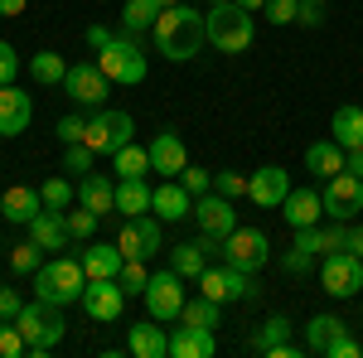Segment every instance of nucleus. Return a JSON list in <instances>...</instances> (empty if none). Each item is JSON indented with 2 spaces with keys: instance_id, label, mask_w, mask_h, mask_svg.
I'll return each mask as SVG.
<instances>
[{
  "instance_id": "29",
  "label": "nucleus",
  "mask_w": 363,
  "mask_h": 358,
  "mask_svg": "<svg viewBox=\"0 0 363 358\" xmlns=\"http://www.w3.org/2000/svg\"><path fill=\"white\" fill-rule=\"evenodd\" d=\"M330 136H335L344 150H363V107L344 102V107L335 111V121H330Z\"/></svg>"
},
{
  "instance_id": "13",
  "label": "nucleus",
  "mask_w": 363,
  "mask_h": 358,
  "mask_svg": "<svg viewBox=\"0 0 363 358\" xmlns=\"http://www.w3.org/2000/svg\"><path fill=\"white\" fill-rule=\"evenodd\" d=\"M325 218L335 223H354L363 213V179L359 174H349V169H339L335 179H325Z\"/></svg>"
},
{
  "instance_id": "35",
  "label": "nucleus",
  "mask_w": 363,
  "mask_h": 358,
  "mask_svg": "<svg viewBox=\"0 0 363 358\" xmlns=\"http://www.w3.org/2000/svg\"><path fill=\"white\" fill-rule=\"evenodd\" d=\"M29 73H34V83H44V87H54L68 78V63L54 54V49H44V54H34L29 58Z\"/></svg>"
},
{
  "instance_id": "48",
  "label": "nucleus",
  "mask_w": 363,
  "mask_h": 358,
  "mask_svg": "<svg viewBox=\"0 0 363 358\" xmlns=\"http://www.w3.org/2000/svg\"><path fill=\"white\" fill-rule=\"evenodd\" d=\"M281 267H286V276H310V272H315V257L301 252V247H291L286 257H281Z\"/></svg>"
},
{
  "instance_id": "38",
  "label": "nucleus",
  "mask_w": 363,
  "mask_h": 358,
  "mask_svg": "<svg viewBox=\"0 0 363 358\" xmlns=\"http://www.w3.org/2000/svg\"><path fill=\"white\" fill-rule=\"evenodd\" d=\"M44 267V247L29 237V242H20V247H10V272H20V276H34Z\"/></svg>"
},
{
  "instance_id": "16",
  "label": "nucleus",
  "mask_w": 363,
  "mask_h": 358,
  "mask_svg": "<svg viewBox=\"0 0 363 358\" xmlns=\"http://www.w3.org/2000/svg\"><path fill=\"white\" fill-rule=\"evenodd\" d=\"M78 305L87 310V320H97V325H116L121 310H126V291H121L116 281H87Z\"/></svg>"
},
{
  "instance_id": "59",
  "label": "nucleus",
  "mask_w": 363,
  "mask_h": 358,
  "mask_svg": "<svg viewBox=\"0 0 363 358\" xmlns=\"http://www.w3.org/2000/svg\"><path fill=\"white\" fill-rule=\"evenodd\" d=\"M213 5H223V0H213Z\"/></svg>"
},
{
  "instance_id": "30",
  "label": "nucleus",
  "mask_w": 363,
  "mask_h": 358,
  "mask_svg": "<svg viewBox=\"0 0 363 358\" xmlns=\"http://www.w3.org/2000/svg\"><path fill=\"white\" fill-rule=\"evenodd\" d=\"M78 203H87L92 213H112L116 208V184L107 174H83V179H78Z\"/></svg>"
},
{
  "instance_id": "51",
  "label": "nucleus",
  "mask_w": 363,
  "mask_h": 358,
  "mask_svg": "<svg viewBox=\"0 0 363 358\" xmlns=\"http://www.w3.org/2000/svg\"><path fill=\"white\" fill-rule=\"evenodd\" d=\"M25 310V301H20V291L15 286H0V320H15Z\"/></svg>"
},
{
  "instance_id": "12",
  "label": "nucleus",
  "mask_w": 363,
  "mask_h": 358,
  "mask_svg": "<svg viewBox=\"0 0 363 358\" xmlns=\"http://www.w3.org/2000/svg\"><path fill=\"white\" fill-rule=\"evenodd\" d=\"M116 247H121V257H140V262H150L155 252H165V223L155 218V213H136V218H126L121 237H116Z\"/></svg>"
},
{
  "instance_id": "58",
  "label": "nucleus",
  "mask_w": 363,
  "mask_h": 358,
  "mask_svg": "<svg viewBox=\"0 0 363 358\" xmlns=\"http://www.w3.org/2000/svg\"><path fill=\"white\" fill-rule=\"evenodd\" d=\"M155 5H160V10H169V5H179V0H155Z\"/></svg>"
},
{
  "instance_id": "6",
  "label": "nucleus",
  "mask_w": 363,
  "mask_h": 358,
  "mask_svg": "<svg viewBox=\"0 0 363 358\" xmlns=\"http://www.w3.org/2000/svg\"><path fill=\"white\" fill-rule=\"evenodd\" d=\"M199 296H208V301H218V305H233V301H257L262 291H257L252 272L223 262V267H203L199 272Z\"/></svg>"
},
{
  "instance_id": "19",
  "label": "nucleus",
  "mask_w": 363,
  "mask_h": 358,
  "mask_svg": "<svg viewBox=\"0 0 363 358\" xmlns=\"http://www.w3.org/2000/svg\"><path fill=\"white\" fill-rule=\"evenodd\" d=\"M184 165H189V150H184L179 131H169V126H165L160 136L150 140V169H155L160 179H179Z\"/></svg>"
},
{
  "instance_id": "52",
  "label": "nucleus",
  "mask_w": 363,
  "mask_h": 358,
  "mask_svg": "<svg viewBox=\"0 0 363 358\" xmlns=\"http://www.w3.org/2000/svg\"><path fill=\"white\" fill-rule=\"evenodd\" d=\"M344 242H349V228H344V223L325 228V252H344Z\"/></svg>"
},
{
  "instance_id": "2",
  "label": "nucleus",
  "mask_w": 363,
  "mask_h": 358,
  "mask_svg": "<svg viewBox=\"0 0 363 358\" xmlns=\"http://www.w3.org/2000/svg\"><path fill=\"white\" fill-rule=\"evenodd\" d=\"M208 44L218 54H247L252 39H257V20L252 10H242L238 0H223V5H208Z\"/></svg>"
},
{
  "instance_id": "50",
  "label": "nucleus",
  "mask_w": 363,
  "mask_h": 358,
  "mask_svg": "<svg viewBox=\"0 0 363 358\" xmlns=\"http://www.w3.org/2000/svg\"><path fill=\"white\" fill-rule=\"evenodd\" d=\"M296 5L301 0H267V20L272 25H296Z\"/></svg>"
},
{
  "instance_id": "18",
  "label": "nucleus",
  "mask_w": 363,
  "mask_h": 358,
  "mask_svg": "<svg viewBox=\"0 0 363 358\" xmlns=\"http://www.w3.org/2000/svg\"><path fill=\"white\" fill-rule=\"evenodd\" d=\"M29 121H34V102H29V92H20L15 83L0 87V136L15 140L29 131Z\"/></svg>"
},
{
  "instance_id": "42",
  "label": "nucleus",
  "mask_w": 363,
  "mask_h": 358,
  "mask_svg": "<svg viewBox=\"0 0 363 358\" xmlns=\"http://www.w3.org/2000/svg\"><path fill=\"white\" fill-rule=\"evenodd\" d=\"M20 354H29L25 334L15 330V320H0V358H20Z\"/></svg>"
},
{
  "instance_id": "43",
  "label": "nucleus",
  "mask_w": 363,
  "mask_h": 358,
  "mask_svg": "<svg viewBox=\"0 0 363 358\" xmlns=\"http://www.w3.org/2000/svg\"><path fill=\"white\" fill-rule=\"evenodd\" d=\"M213 189L223 194V198H242V194H247V174H238V169H213Z\"/></svg>"
},
{
  "instance_id": "39",
  "label": "nucleus",
  "mask_w": 363,
  "mask_h": 358,
  "mask_svg": "<svg viewBox=\"0 0 363 358\" xmlns=\"http://www.w3.org/2000/svg\"><path fill=\"white\" fill-rule=\"evenodd\" d=\"M218 310H223L218 301L199 296V301H184V315H179V320H189V325H208V330H213V325H218Z\"/></svg>"
},
{
  "instance_id": "25",
  "label": "nucleus",
  "mask_w": 363,
  "mask_h": 358,
  "mask_svg": "<svg viewBox=\"0 0 363 358\" xmlns=\"http://www.w3.org/2000/svg\"><path fill=\"white\" fill-rule=\"evenodd\" d=\"M39 208H44V198H39V189H29V184H15V189H5V198H0L5 223H20V228H29V223L39 218Z\"/></svg>"
},
{
  "instance_id": "37",
  "label": "nucleus",
  "mask_w": 363,
  "mask_h": 358,
  "mask_svg": "<svg viewBox=\"0 0 363 358\" xmlns=\"http://www.w3.org/2000/svg\"><path fill=\"white\" fill-rule=\"evenodd\" d=\"M145 281H150L145 262H140V257H126V262H121V272H116V286H121L126 296H145Z\"/></svg>"
},
{
  "instance_id": "9",
  "label": "nucleus",
  "mask_w": 363,
  "mask_h": 358,
  "mask_svg": "<svg viewBox=\"0 0 363 358\" xmlns=\"http://www.w3.org/2000/svg\"><path fill=\"white\" fill-rule=\"evenodd\" d=\"M320 286H325V296H335V301H349V296H359L363 291V257L359 252H325V267H320Z\"/></svg>"
},
{
  "instance_id": "24",
  "label": "nucleus",
  "mask_w": 363,
  "mask_h": 358,
  "mask_svg": "<svg viewBox=\"0 0 363 358\" xmlns=\"http://www.w3.org/2000/svg\"><path fill=\"white\" fill-rule=\"evenodd\" d=\"M83 262V272H87V281H116V272H121V247L116 242H87V252L78 257Z\"/></svg>"
},
{
  "instance_id": "8",
  "label": "nucleus",
  "mask_w": 363,
  "mask_h": 358,
  "mask_svg": "<svg viewBox=\"0 0 363 358\" xmlns=\"http://www.w3.org/2000/svg\"><path fill=\"white\" fill-rule=\"evenodd\" d=\"M184 276L174 272V267H165V272H150V281H145V310H150V320H179L184 315Z\"/></svg>"
},
{
  "instance_id": "17",
  "label": "nucleus",
  "mask_w": 363,
  "mask_h": 358,
  "mask_svg": "<svg viewBox=\"0 0 363 358\" xmlns=\"http://www.w3.org/2000/svg\"><path fill=\"white\" fill-rule=\"evenodd\" d=\"M286 194H291V174L281 165H262L247 174V198L257 208H281L286 203Z\"/></svg>"
},
{
  "instance_id": "1",
  "label": "nucleus",
  "mask_w": 363,
  "mask_h": 358,
  "mask_svg": "<svg viewBox=\"0 0 363 358\" xmlns=\"http://www.w3.org/2000/svg\"><path fill=\"white\" fill-rule=\"evenodd\" d=\"M150 39H155V49H160L169 63H189V58H199L203 44H208V20H203V10H189V5L179 0V5L160 10Z\"/></svg>"
},
{
  "instance_id": "27",
  "label": "nucleus",
  "mask_w": 363,
  "mask_h": 358,
  "mask_svg": "<svg viewBox=\"0 0 363 358\" xmlns=\"http://www.w3.org/2000/svg\"><path fill=\"white\" fill-rule=\"evenodd\" d=\"M208 247H213L208 233H203L199 242H174V247H169V267L184 276V281H199V272L208 267Z\"/></svg>"
},
{
  "instance_id": "15",
  "label": "nucleus",
  "mask_w": 363,
  "mask_h": 358,
  "mask_svg": "<svg viewBox=\"0 0 363 358\" xmlns=\"http://www.w3.org/2000/svg\"><path fill=\"white\" fill-rule=\"evenodd\" d=\"M194 218H199V228H203L213 242H223L228 233L238 228V208H233V198H223L218 189H208V194L194 198Z\"/></svg>"
},
{
  "instance_id": "46",
  "label": "nucleus",
  "mask_w": 363,
  "mask_h": 358,
  "mask_svg": "<svg viewBox=\"0 0 363 358\" xmlns=\"http://www.w3.org/2000/svg\"><path fill=\"white\" fill-rule=\"evenodd\" d=\"M179 184H184V189H189V194L199 198V194H208V189H213V174H208V169H199V165H184Z\"/></svg>"
},
{
  "instance_id": "22",
  "label": "nucleus",
  "mask_w": 363,
  "mask_h": 358,
  "mask_svg": "<svg viewBox=\"0 0 363 358\" xmlns=\"http://www.w3.org/2000/svg\"><path fill=\"white\" fill-rule=\"evenodd\" d=\"M29 237H34L44 252L68 247V242H73V233H68V213H63V208H39V218L29 223Z\"/></svg>"
},
{
  "instance_id": "10",
  "label": "nucleus",
  "mask_w": 363,
  "mask_h": 358,
  "mask_svg": "<svg viewBox=\"0 0 363 358\" xmlns=\"http://www.w3.org/2000/svg\"><path fill=\"white\" fill-rule=\"evenodd\" d=\"M306 349L310 354H325V358H359V344H354V334H349V325L339 315H315L310 320Z\"/></svg>"
},
{
  "instance_id": "57",
  "label": "nucleus",
  "mask_w": 363,
  "mask_h": 358,
  "mask_svg": "<svg viewBox=\"0 0 363 358\" xmlns=\"http://www.w3.org/2000/svg\"><path fill=\"white\" fill-rule=\"evenodd\" d=\"M238 5H242V10H252V15H257V10H267V0H238Z\"/></svg>"
},
{
  "instance_id": "36",
  "label": "nucleus",
  "mask_w": 363,
  "mask_h": 358,
  "mask_svg": "<svg viewBox=\"0 0 363 358\" xmlns=\"http://www.w3.org/2000/svg\"><path fill=\"white\" fill-rule=\"evenodd\" d=\"M63 213H68V233H73V242H92V237H97V218H102V213H92L87 203L63 208Z\"/></svg>"
},
{
  "instance_id": "60",
  "label": "nucleus",
  "mask_w": 363,
  "mask_h": 358,
  "mask_svg": "<svg viewBox=\"0 0 363 358\" xmlns=\"http://www.w3.org/2000/svg\"><path fill=\"white\" fill-rule=\"evenodd\" d=\"M359 354H363V344H359Z\"/></svg>"
},
{
  "instance_id": "44",
  "label": "nucleus",
  "mask_w": 363,
  "mask_h": 358,
  "mask_svg": "<svg viewBox=\"0 0 363 358\" xmlns=\"http://www.w3.org/2000/svg\"><path fill=\"white\" fill-rule=\"evenodd\" d=\"M296 247L310 252V257H325V228L315 223V228H296Z\"/></svg>"
},
{
  "instance_id": "14",
  "label": "nucleus",
  "mask_w": 363,
  "mask_h": 358,
  "mask_svg": "<svg viewBox=\"0 0 363 358\" xmlns=\"http://www.w3.org/2000/svg\"><path fill=\"white\" fill-rule=\"evenodd\" d=\"M63 92H68L78 107L97 111L107 97H112V78H107L97 63H73V68H68V78H63Z\"/></svg>"
},
{
  "instance_id": "41",
  "label": "nucleus",
  "mask_w": 363,
  "mask_h": 358,
  "mask_svg": "<svg viewBox=\"0 0 363 358\" xmlns=\"http://www.w3.org/2000/svg\"><path fill=\"white\" fill-rule=\"evenodd\" d=\"M63 169H68V174H78V179H83V174H92V145H87V140L63 145Z\"/></svg>"
},
{
  "instance_id": "20",
  "label": "nucleus",
  "mask_w": 363,
  "mask_h": 358,
  "mask_svg": "<svg viewBox=\"0 0 363 358\" xmlns=\"http://www.w3.org/2000/svg\"><path fill=\"white\" fill-rule=\"evenodd\" d=\"M150 213L160 223H184L194 213V194L184 189L179 179H165L160 189H150Z\"/></svg>"
},
{
  "instance_id": "31",
  "label": "nucleus",
  "mask_w": 363,
  "mask_h": 358,
  "mask_svg": "<svg viewBox=\"0 0 363 358\" xmlns=\"http://www.w3.org/2000/svg\"><path fill=\"white\" fill-rule=\"evenodd\" d=\"M155 20H160V5H155V0H126V5H121V29H126L131 39H136V34H150Z\"/></svg>"
},
{
  "instance_id": "23",
  "label": "nucleus",
  "mask_w": 363,
  "mask_h": 358,
  "mask_svg": "<svg viewBox=\"0 0 363 358\" xmlns=\"http://www.w3.org/2000/svg\"><path fill=\"white\" fill-rule=\"evenodd\" d=\"M281 213H286L291 228H315L325 218V198H320V189H291L286 203H281Z\"/></svg>"
},
{
  "instance_id": "21",
  "label": "nucleus",
  "mask_w": 363,
  "mask_h": 358,
  "mask_svg": "<svg viewBox=\"0 0 363 358\" xmlns=\"http://www.w3.org/2000/svg\"><path fill=\"white\" fill-rule=\"evenodd\" d=\"M213 354H218V339L208 325L179 320V330L169 334V358H213Z\"/></svg>"
},
{
  "instance_id": "4",
  "label": "nucleus",
  "mask_w": 363,
  "mask_h": 358,
  "mask_svg": "<svg viewBox=\"0 0 363 358\" xmlns=\"http://www.w3.org/2000/svg\"><path fill=\"white\" fill-rule=\"evenodd\" d=\"M15 330L25 334V344H29V354L34 358H44V354H54L58 344H63V305H49V301H34L25 305L20 315H15Z\"/></svg>"
},
{
  "instance_id": "7",
  "label": "nucleus",
  "mask_w": 363,
  "mask_h": 358,
  "mask_svg": "<svg viewBox=\"0 0 363 358\" xmlns=\"http://www.w3.org/2000/svg\"><path fill=\"white\" fill-rule=\"evenodd\" d=\"M87 145H92V155H116L126 140H136V121H131V111H112V107H97L87 116Z\"/></svg>"
},
{
  "instance_id": "40",
  "label": "nucleus",
  "mask_w": 363,
  "mask_h": 358,
  "mask_svg": "<svg viewBox=\"0 0 363 358\" xmlns=\"http://www.w3.org/2000/svg\"><path fill=\"white\" fill-rule=\"evenodd\" d=\"M39 198H44V208H68V203L78 198V189H73L68 179H44V184H39Z\"/></svg>"
},
{
  "instance_id": "34",
  "label": "nucleus",
  "mask_w": 363,
  "mask_h": 358,
  "mask_svg": "<svg viewBox=\"0 0 363 358\" xmlns=\"http://www.w3.org/2000/svg\"><path fill=\"white\" fill-rule=\"evenodd\" d=\"M116 213H126V218L150 213V184L145 179H121L116 184Z\"/></svg>"
},
{
  "instance_id": "33",
  "label": "nucleus",
  "mask_w": 363,
  "mask_h": 358,
  "mask_svg": "<svg viewBox=\"0 0 363 358\" xmlns=\"http://www.w3.org/2000/svg\"><path fill=\"white\" fill-rule=\"evenodd\" d=\"M281 344H291V320H286V315H272V320H262V330L247 339L252 354H272V349H281Z\"/></svg>"
},
{
  "instance_id": "5",
  "label": "nucleus",
  "mask_w": 363,
  "mask_h": 358,
  "mask_svg": "<svg viewBox=\"0 0 363 358\" xmlns=\"http://www.w3.org/2000/svg\"><path fill=\"white\" fill-rule=\"evenodd\" d=\"M97 68L112 78V87H136L145 83V73H150V63L140 54V44L131 34H112L102 49H97Z\"/></svg>"
},
{
  "instance_id": "56",
  "label": "nucleus",
  "mask_w": 363,
  "mask_h": 358,
  "mask_svg": "<svg viewBox=\"0 0 363 358\" xmlns=\"http://www.w3.org/2000/svg\"><path fill=\"white\" fill-rule=\"evenodd\" d=\"M344 247H349V252H359V257H363V228H349V242H344Z\"/></svg>"
},
{
  "instance_id": "45",
  "label": "nucleus",
  "mask_w": 363,
  "mask_h": 358,
  "mask_svg": "<svg viewBox=\"0 0 363 358\" xmlns=\"http://www.w3.org/2000/svg\"><path fill=\"white\" fill-rule=\"evenodd\" d=\"M54 136L63 140V145H78V140L87 136V116H63V121L54 126Z\"/></svg>"
},
{
  "instance_id": "54",
  "label": "nucleus",
  "mask_w": 363,
  "mask_h": 358,
  "mask_svg": "<svg viewBox=\"0 0 363 358\" xmlns=\"http://www.w3.org/2000/svg\"><path fill=\"white\" fill-rule=\"evenodd\" d=\"M25 10H29V0H0V15H10V20L25 15Z\"/></svg>"
},
{
  "instance_id": "32",
  "label": "nucleus",
  "mask_w": 363,
  "mask_h": 358,
  "mask_svg": "<svg viewBox=\"0 0 363 358\" xmlns=\"http://www.w3.org/2000/svg\"><path fill=\"white\" fill-rule=\"evenodd\" d=\"M112 165H116V174H121V179H145V174H150V145L126 140V145L112 155Z\"/></svg>"
},
{
  "instance_id": "11",
  "label": "nucleus",
  "mask_w": 363,
  "mask_h": 358,
  "mask_svg": "<svg viewBox=\"0 0 363 358\" xmlns=\"http://www.w3.org/2000/svg\"><path fill=\"white\" fill-rule=\"evenodd\" d=\"M218 252H223L228 267H242V272H262L272 262V242H267L262 228H233Z\"/></svg>"
},
{
  "instance_id": "49",
  "label": "nucleus",
  "mask_w": 363,
  "mask_h": 358,
  "mask_svg": "<svg viewBox=\"0 0 363 358\" xmlns=\"http://www.w3.org/2000/svg\"><path fill=\"white\" fill-rule=\"evenodd\" d=\"M15 78H20V54H15V44L0 39V87L15 83Z\"/></svg>"
},
{
  "instance_id": "53",
  "label": "nucleus",
  "mask_w": 363,
  "mask_h": 358,
  "mask_svg": "<svg viewBox=\"0 0 363 358\" xmlns=\"http://www.w3.org/2000/svg\"><path fill=\"white\" fill-rule=\"evenodd\" d=\"M107 39H112V29H107V25H87V49H92V54H97Z\"/></svg>"
},
{
  "instance_id": "3",
  "label": "nucleus",
  "mask_w": 363,
  "mask_h": 358,
  "mask_svg": "<svg viewBox=\"0 0 363 358\" xmlns=\"http://www.w3.org/2000/svg\"><path fill=\"white\" fill-rule=\"evenodd\" d=\"M83 286H87V272L83 262L73 257H54L34 272V301H49V305H78L83 301Z\"/></svg>"
},
{
  "instance_id": "47",
  "label": "nucleus",
  "mask_w": 363,
  "mask_h": 358,
  "mask_svg": "<svg viewBox=\"0 0 363 358\" xmlns=\"http://www.w3.org/2000/svg\"><path fill=\"white\" fill-rule=\"evenodd\" d=\"M296 25L320 29L325 25V0H301V5H296Z\"/></svg>"
},
{
  "instance_id": "55",
  "label": "nucleus",
  "mask_w": 363,
  "mask_h": 358,
  "mask_svg": "<svg viewBox=\"0 0 363 358\" xmlns=\"http://www.w3.org/2000/svg\"><path fill=\"white\" fill-rule=\"evenodd\" d=\"M344 169H349V174H359V179H363V150H349V155H344Z\"/></svg>"
},
{
  "instance_id": "28",
  "label": "nucleus",
  "mask_w": 363,
  "mask_h": 358,
  "mask_svg": "<svg viewBox=\"0 0 363 358\" xmlns=\"http://www.w3.org/2000/svg\"><path fill=\"white\" fill-rule=\"evenodd\" d=\"M344 155H349V150H344L335 136H330V140H315V145L306 150V169L315 174V179H335L339 169H344Z\"/></svg>"
},
{
  "instance_id": "26",
  "label": "nucleus",
  "mask_w": 363,
  "mask_h": 358,
  "mask_svg": "<svg viewBox=\"0 0 363 358\" xmlns=\"http://www.w3.org/2000/svg\"><path fill=\"white\" fill-rule=\"evenodd\" d=\"M126 349L136 358H169V334L160 330V320H140V325H131Z\"/></svg>"
}]
</instances>
